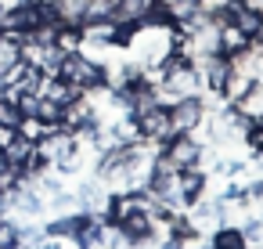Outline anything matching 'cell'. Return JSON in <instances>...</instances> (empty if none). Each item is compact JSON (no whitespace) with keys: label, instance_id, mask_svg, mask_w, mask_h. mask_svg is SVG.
<instances>
[{"label":"cell","instance_id":"obj_1","mask_svg":"<svg viewBox=\"0 0 263 249\" xmlns=\"http://www.w3.org/2000/svg\"><path fill=\"white\" fill-rule=\"evenodd\" d=\"M54 76H62L65 83H72V87H80V91H87V94L105 87V65L90 62L83 51H69V55H62Z\"/></svg>","mask_w":263,"mask_h":249},{"label":"cell","instance_id":"obj_2","mask_svg":"<svg viewBox=\"0 0 263 249\" xmlns=\"http://www.w3.org/2000/svg\"><path fill=\"white\" fill-rule=\"evenodd\" d=\"M205 109H209V101H205L202 94L170 101V123H173V134H195V130H202Z\"/></svg>","mask_w":263,"mask_h":249},{"label":"cell","instance_id":"obj_3","mask_svg":"<svg viewBox=\"0 0 263 249\" xmlns=\"http://www.w3.org/2000/svg\"><path fill=\"white\" fill-rule=\"evenodd\" d=\"M134 127H137V137L148 141V145H162L166 137H173V123H170V105H152L148 112L134 116Z\"/></svg>","mask_w":263,"mask_h":249},{"label":"cell","instance_id":"obj_4","mask_svg":"<svg viewBox=\"0 0 263 249\" xmlns=\"http://www.w3.org/2000/svg\"><path fill=\"white\" fill-rule=\"evenodd\" d=\"M159 152H162L177 170L202 166V159H205V152H202V145L195 141V134H173V137H166V141L159 145Z\"/></svg>","mask_w":263,"mask_h":249},{"label":"cell","instance_id":"obj_5","mask_svg":"<svg viewBox=\"0 0 263 249\" xmlns=\"http://www.w3.org/2000/svg\"><path fill=\"white\" fill-rule=\"evenodd\" d=\"M205 184H209V173H205L202 166L180 170V173H177V195H180V206L191 209V206L205 195Z\"/></svg>","mask_w":263,"mask_h":249},{"label":"cell","instance_id":"obj_6","mask_svg":"<svg viewBox=\"0 0 263 249\" xmlns=\"http://www.w3.org/2000/svg\"><path fill=\"white\" fill-rule=\"evenodd\" d=\"M119 227H123V235L130 238V245H141V242H148V238H159V235H155V220H152V213H144V209L126 213V217L119 220Z\"/></svg>","mask_w":263,"mask_h":249},{"label":"cell","instance_id":"obj_7","mask_svg":"<svg viewBox=\"0 0 263 249\" xmlns=\"http://www.w3.org/2000/svg\"><path fill=\"white\" fill-rule=\"evenodd\" d=\"M0 152H4V163L8 166H18V170H26L33 163V141H26L22 134H11Z\"/></svg>","mask_w":263,"mask_h":249},{"label":"cell","instance_id":"obj_8","mask_svg":"<svg viewBox=\"0 0 263 249\" xmlns=\"http://www.w3.org/2000/svg\"><path fill=\"white\" fill-rule=\"evenodd\" d=\"M76 199H80V206H83V209H90V213H101V209H105V202H108V188H105L98 177H87V181L80 184Z\"/></svg>","mask_w":263,"mask_h":249},{"label":"cell","instance_id":"obj_9","mask_svg":"<svg viewBox=\"0 0 263 249\" xmlns=\"http://www.w3.org/2000/svg\"><path fill=\"white\" fill-rule=\"evenodd\" d=\"M252 47V40L238 29V26H231V22H220V55H227V58H234V55H241V51H249Z\"/></svg>","mask_w":263,"mask_h":249},{"label":"cell","instance_id":"obj_10","mask_svg":"<svg viewBox=\"0 0 263 249\" xmlns=\"http://www.w3.org/2000/svg\"><path fill=\"white\" fill-rule=\"evenodd\" d=\"M209 245L213 249H249V242H245V235H241L238 224H216Z\"/></svg>","mask_w":263,"mask_h":249},{"label":"cell","instance_id":"obj_11","mask_svg":"<svg viewBox=\"0 0 263 249\" xmlns=\"http://www.w3.org/2000/svg\"><path fill=\"white\" fill-rule=\"evenodd\" d=\"M51 8H54V15H58L62 26H83L87 0H51Z\"/></svg>","mask_w":263,"mask_h":249},{"label":"cell","instance_id":"obj_12","mask_svg":"<svg viewBox=\"0 0 263 249\" xmlns=\"http://www.w3.org/2000/svg\"><path fill=\"white\" fill-rule=\"evenodd\" d=\"M54 47H58L62 55L80 51V47H83V33H80V26H58V33H54Z\"/></svg>","mask_w":263,"mask_h":249},{"label":"cell","instance_id":"obj_13","mask_svg":"<svg viewBox=\"0 0 263 249\" xmlns=\"http://www.w3.org/2000/svg\"><path fill=\"white\" fill-rule=\"evenodd\" d=\"M36 119H40V123H44L47 130H58V127H62V105L40 94V105H36Z\"/></svg>","mask_w":263,"mask_h":249},{"label":"cell","instance_id":"obj_14","mask_svg":"<svg viewBox=\"0 0 263 249\" xmlns=\"http://www.w3.org/2000/svg\"><path fill=\"white\" fill-rule=\"evenodd\" d=\"M22 238H18V220H11L8 213L0 217V249H18Z\"/></svg>","mask_w":263,"mask_h":249},{"label":"cell","instance_id":"obj_15","mask_svg":"<svg viewBox=\"0 0 263 249\" xmlns=\"http://www.w3.org/2000/svg\"><path fill=\"white\" fill-rule=\"evenodd\" d=\"M98 19H116V0H87L83 22H98Z\"/></svg>","mask_w":263,"mask_h":249},{"label":"cell","instance_id":"obj_16","mask_svg":"<svg viewBox=\"0 0 263 249\" xmlns=\"http://www.w3.org/2000/svg\"><path fill=\"white\" fill-rule=\"evenodd\" d=\"M22 123V112H18V105L11 101V98H0V127L4 130H15Z\"/></svg>","mask_w":263,"mask_h":249},{"label":"cell","instance_id":"obj_17","mask_svg":"<svg viewBox=\"0 0 263 249\" xmlns=\"http://www.w3.org/2000/svg\"><path fill=\"white\" fill-rule=\"evenodd\" d=\"M51 199H54L58 217H62V213H76V209H83V206H80V199H76V191H65V188H62V191H58V195H51Z\"/></svg>","mask_w":263,"mask_h":249},{"label":"cell","instance_id":"obj_18","mask_svg":"<svg viewBox=\"0 0 263 249\" xmlns=\"http://www.w3.org/2000/svg\"><path fill=\"white\" fill-rule=\"evenodd\" d=\"M245 199H249V202H259V199H263V177H256L252 184H245Z\"/></svg>","mask_w":263,"mask_h":249},{"label":"cell","instance_id":"obj_19","mask_svg":"<svg viewBox=\"0 0 263 249\" xmlns=\"http://www.w3.org/2000/svg\"><path fill=\"white\" fill-rule=\"evenodd\" d=\"M184 245H187V242H180L177 235H166V238H162V242H159L155 249H184Z\"/></svg>","mask_w":263,"mask_h":249},{"label":"cell","instance_id":"obj_20","mask_svg":"<svg viewBox=\"0 0 263 249\" xmlns=\"http://www.w3.org/2000/svg\"><path fill=\"white\" fill-rule=\"evenodd\" d=\"M36 249H62V238H44L36 242Z\"/></svg>","mask_w":263,"mask_h":249},{"label":"cell","instance_id":"obj_21","mask_svg":"<svg viewBox=\"0 0 263 249\" xmlns=\"http://www.w3.org/2000/svg\"><path fill=\"white\" fill-rule=\"evenodd\" d=\"M198 249H213V245H209V242H202V245H198Z\"/></svg>","mask_w":263,"mask_h":249},{"label":"cell","instance_id":"obj_22","mask_svg":"<svg viewBox=\"0 0 263 249\" xmlns=\"http://www.w3.org/2000/svg\"><path fill=\"white\" fill-rule=\"evenodd\" d=\"M0 166H8V163H4V152H0Z\"/></svg>","mask_w":263,"mask_h":249}]
</instances>
